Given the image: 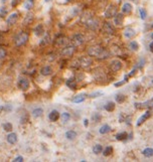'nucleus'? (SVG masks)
<instances>
[{"instance_id":"35","label":"nucleus","mask_w":153,"mask_h":162,"mask_svg":"<svg viewBox=\"0 0 153 162\" xmlns=\"http://www.w3.org/2000/svg\"><path fill=\"white\" fill-rule=\"evenodd\" d=\"M49 39H50V37H49V35L48 34H46L45 36H44V38L40 41V44L41 45H44V44H47L48 42H49Z\"/></svg>"},{"instance_id":"7","label":"nucleus","mask_w":153,"mask_h":162,"mask_svg":"<svg viewBox=\"0 0 153 162\" xmlns=\"http://www.w3.org/2000/svg\"><path fill=\"white\" fill-rule=\"evenodd\" d=\"M151 117V111H149V110H147L146 111V113H144L139 119H138V121H137V126H141L147 119H149Z\"/></svg>"},{"instance_id":"38","label":"nucleus","mask_w":153,"mask_h":162,"mask_svg":"<svg viewBox=\"0 0 153 162\" xmlns=\"http://www.w3.org/2000/svg\"><path fill=\"white\" fill-rule=\"evenodd\" d=\"M5 56H6V51L3 48H0V60L3 59Z\"/></svg>"},{"instance_id":"6","label":"nucleus","mask_w":153,"mask_h":162,"mask_svg":"<svg viewBox=\"0 0 153 162\" xmlns=\"http://www.w3.org/2000/svg\"><path fill=\"white\" fill-rule=\"evenodd\" d=\"M117 14V8H116V6H114V5H110L109 6V8L106 10V12H105V16L107 17V18H111V17H113V16H115Z\"/></svg>"},{"instance_id":"12","label":"nucleus","mask_w":153,"mask_h":162,"mask_svg":"<svg viewBox=\"0 0 153 162\" xmlns=\"http://www.w3.org/2000/svg\"><path fill=\"white\" fill-rule=\"evenodd\" d=\"M7 141L8 143L10 144H15L16 141H17V135L15 133H10L8 134V136H7Z\"/></svg>"},{"instance_id":"33","label":"nucleus","mask_w":153,"mask_h":162,"mask_svg":"<svg viewBox=\"0 0 153 162\" xmlns=\"http://www.w3.org/2000/svg\"><path fill=\"white\" fill-rule=\"evenodd\" d=\"M70 119H71V115L69 113H63V115H62L63 122H68V121H70Z\"/></svg>"},{"instance_id":"20","label":"nucleus","mask_w":153,"mask_h":162,"mask_svg":"<svg viewBox=\"0 0 153 162\" xmlns=\"http://www.w3.org/2000/svg\"><path fill=\"white\" fill-rule=\"evenodd\" d=\"M66 85H67L71 90H76V83L75 82L74 80H72V79H70V80L67 81V82H66Z\"/></svg>"},{"instance_id":"2","label":"nucleus","mask_w":153,"mask_h":162,"mask_svg":"<svg viewBox=\"0 0 153 162\" xmlns=\"http://www.w3.org/2000/svg\"><path fill=\"white\" fill-rule=\"evenodd\" d=\"M103 48L99 45H93V46H90L88 48V53L91 56V57H96V58H99L101 56V53L103 52Z\"/></svg>"},{"instance_id":"47","label":"nucleus","mask_w":153,"mask_h":162,"mask_svg":"<svg viewBox=\"0 0 153 162\" xmlns=\"http://www.w3.org/2000/svg\"><path fill=\"white\" fill-rule=\"evenodd\" d=\"M151 38H152V39H153V33H152V34H151Z\"/></svg>"},{"instance_id":"29","label":"nucleus","mask_w":153,"mask_h":162,"mask_svg":"<svg viewBox=\"0 0 153 162\" xmlns=\"http://www.w3.org/2000/svg\"><path fill=\"white\" fill-rule=\"evenodd\" d=\"M112 153H113V147H111V146L106 147L104 149V151H103V155L104 156H110Z\"/></svg>"},{"instance_id":"31","label":"nucleus","mask_w":153,"mask_h":162,"mask_svg":"<svg viewBox=\"0 0 153 162\" xmlns=\"http://www.w3.org/2000/svg\"><path fill=\"white\" fill-rule=\"evenodd\" d=\"M32 20H33V16L29 13V14H27L26 15V19H24V21H23V24H29V23H31L32 22Z\"/></svg>"},{"instance_id":"5","label":"nucleus","mask_w":153,"mask_h":162,"mask_svg":"<svg viewBox=\"0 0 153 162\" xmlns=\"http://www.w3.org/2000/svg\"><path fill=\"white\" fill-rule=\"evenodd\" d=\"M75 52V46H66L65 48H63L62 50V56L64 57H72Z\"/></svg>"},{"instance_id":"46","label":"nucleus","mask_w":153,"mask_h":162,"mask_svg":"<svg viewBox=\"0 0 153 162\" xmlns=\"http://www.w3.org/2000/svg\"><path fill=\"white\" fill-rule=\"evenodd\" d=\"M0 1H2V2L4 3V2H6V0H0Z\"/></svg>"},{"instance_id":"14","label":"nucleus","mask_w":153,"mask_h":162,"mask_svg":"<svg viewBox=\"0 0 153 162\" xmlns=\"http://www.w3.org/2000/svg\"><path fill=\"white\" fill-rule=\"evenodd\" d=\"M34 33H35V35H37V36H41V35H43V33H44V29H43V26L41 25V24H38L36 27L34 28Z\"/></svg>"},{"instance_id":"17","label":"nucleus","mask_w":153,"mask_h":162,"mask_svg":"<svg viewBox=\"0 0 153 162\" xmlns=\"http://www.w3.org/2000/svg\"><path fill=\"white\" fill-rule=\"evenodd\" d=\"M127 138H128V134H127L126 132H121V133H118L116 135V139L118 141H124Z\"/></svg>"},{"instance_id":"25","label":"nucleus","mask_w":153,"mask_h":162,"mask_svg":"<svg viewBox=\"0 0 153 162\" xmlns=\"http://www.w3.org/2000/svg\"><path fill=\"white\" fill-rule=\"evenodd\" d=\"M66 137L69 139V140H74L76 137V133L75 131H68L66 133Z\"/></svg>"},{"instance_id":"8","label":"nucleus","mask_w":153,"mask_h":162,"mask_svg":"<svg viewBox=\"0 0 153 162\" xmlns=\"http://www.w3.org/2000/svg\"><path fill=\"white\" fill-rule=\"evenodd\" d=\"M110 68H111V71H112V72H118V71H120L121 68H122V63H121L120 61H118V60H115V61H113V62L111 63Z\"/></svg>"},{"instance_id":"21","label":"nucleus","mask_w":153,"mask_h":162,"mask_svg":"<svg viewBox=\"0 0 153 162\" xmlns=\"http://www.w3.org/2000/svg\"><path fill=\"white\" fill-rule=\"evenodd\" d=\"M122 11L124 12V13H130L131 11H132V5L130 4V3H125L124 5H123V7H122Z\"/></svg>"},{"instance_id":"43","label":"nucleus","mask_w":153,"mask_h":162,"mask_svg":"<svg viewBox=\"0 0 153 162\" xmlns=\"http://www.w3.org/2000/svg\"><path fill=\"white\" fill-rule=\"evenodd\" d=\"M14 161H15V162H22V161H23V157L18 156V157H16V158L14 159Z\"/></svg>"},{"instance_id":"32","label":"nucleus","mask_w":153,"mask_h":162,"mask_svg":"<svg viewBox=\"0 0 153 162\" xmlns=\"http://www.w3.org/2000/svg\"><path fill=\"white\" fill-rule=\"evenodd\" d=\"M130 48L133 49V50H138V49H139V44H138L136 41L132 40V41L130 42Z\"/></svg>"},{"instance_id":"39","label":"nucleus","mask_w":153,"mask_h":162,"mask_svg":"<svg viewBox=\"0 0 153 162\" xmlns=\"http://www.w3.org/2000/svg\"><path fill=\"white\" fill-rule=\"evenodd\" d=\"M93 120H94L95 122H100V120H101V115H100V114H96V115H94Z\"/></svg>"},{"instance_id":"22","label":"nucleus","mask_w":153,"mask_h":162,"mask_svg":"<svg viewBox=\"0 0 153 162\" xmlns=\"http://www.w3.org/2000/svg\"><path fill=\"white\" fill-rule=\"evenodd\" d=\"M111 131V127L109 126V125H103L101 128H100V130H99V132L101 133V134H107V133H109Z\"/></svg>"},{"instance_id":"44","label":"nucleus","mask_w":153,"mask_h":162,"mask_svg":"<svg viewBox=\"0 0 153 162\" xmlns=\"http://www.w3.org/2000/svg\"><path fill=\"white\" fill-rule=\"evenodd\" d=\"M84 125H85V127H88V125H89V120L88 119L84 120Z\"/></svg>"},{"instance_id":"37","label":"nucleus","mask_w":153,"mask_h":162,"mask_svg":"<svg viewBox=\"0 0 153 162\" xmlns=\"http://www.w3.org/2000/svg\"><path fill=\"white\" fill-rule=\"evenodd\" d=\"M57 40H58V41H57V44H58V45L65 44V43L67 42V41H66V40H67L66 38H59V39H57Z\"/></svg>"},{"instance_id":"9","label":"nucleus","mask_w":153,"mask_h":162,"mask_svg":"<svg viewBox=\"0 0 153 162\" xmlns=\"http://www.w3.org/2000/svg\"><path fill=\"white\" fill-rule=\"evenodd\" d=\"M17 19H18V13L17 12H14L12 14H10L7 18V24L8 25H14L16 22H17Z\"/></svg>"},{"instance_id":"15","label":"nucleus","mask_w":153,"mask_h":162,"mask_svg":"<svg viewBox=\"0 0 153 162\" xmlns=\"http://www.w3.org/2000/svg\"><path fill=\"white\" fill-rule=\"evenodd\" d=\"M124 35L127 38H132V37H134L136 35V33H135V30L134 29H132V28H127L125 30V32H124Z\"/></svg>"},{"instance_id":"26","label":"nucleus","mask_w":153,"mask_h":162,"mask_svg":"<svg viewBox=\"0 0 153 162\" xmlns=\"http://www.w3.org/2000/svg\"><path fill=\"white\" fill-rule=\"evenodd\" d=\"M42 113H43V111H42V109H40V108H37V109H34V110L32 111V115H33V117H35V118L41 117V116H42Z\"/></svg>"},{"instance_id":"49","label":"nucleus","mask_w":153,"mask_h":162,"mask_svg":"<svg viewBox=\"0 0 153 162\" xmlns=\"http://www.w3.org/2000/svg\"><path fill=\"white\" fill-rule=\"evenodd\" d=\"M132 1H135V0H132Z\"/></svg>"},{"instance_id":"16","label":"nucleus","mask_w":153,"mask_h":162,"mask_svg":"<svg viewBox=\"0 0 153 162\" xmlns=\"http://www.w3.org/2000/svg\"><path fill=\"white\" fill-rule=\"evenodd\" d=\"M104 30L107 32V33H110V34H112V33H114V27L111 25V23H109V22H106V23H104Z\"/></svg>"},{"instance_id":"19","label":"nucleus","mask_w":153,"mask_h":162,"mask_svg":"<svg viewBox=\"0 0 153 162\" xmlns=\"http://www.w3.org/2000/svg\"><path fill=\"white\" fill-rule=\"evenodd\" d=\"M85 99H86V94H81V95L76 96L73 99V102L74 103H82L83 101H85Z\"/></svg>"},{"instance_id":"41","label":"nucleus","mask_w":153,"mask_h":162,"mask_svg":"<svg viewBox=\"0 0 153 162\" xmlns=\"http://www.w3.org/2000/svg\"><path fill=\"white\" fill-rule=\"evenodd\" d=\"M125 83H126V81H125V80H123V81H121V82H119V83H116L114 86H115V87H120V86L124 85Z\"/></svg>"},{"instance_id":"27","label":"nucleus","mask_w":153,"mask_h":162,"mask_svg":"<svg viewBox=\"0 0 153 162\" xmlns=\"http://www.w3.org/2000/svg\"><path fill=\"white\" fill-rule=\"evenodd\" d=\"M142 153L146 157H152L153 156V149L152 148H146L142 151Z\"/></svg>"},{"instance_id":"30","label":"nucleus","mask_w":153,"mask_h":162,"mask_svg":"<svg viewBox=\"0 0 153 162\" xmlns=\"http://www.w3.org/2000/svg\"><path fill=\"white\" fill-rule=\"evenodd\" d=\"M115 99H116V102H117V103L122 104V103H123V102L126 100V97H125L123 94H118V95L116 96V98H115Z\"/></svg>"},{"instance_id":"10","label":"nucleus","mask_w":153,"mask_h":162,"mask_svg":"<svg viewBox=\"0 0 153 162\" xmlns=\"http://www.w3.org/2000/svg\"><path fill=\"white\" fill-rule=\"evenodd\" d=\"M59 118H60V113H59V111H57V110H53L52 112L49 113V115H48V119L52 121V122L58 121Z\"/></svg>"},{"instance_id":"18","label":"nucleus","mask_w":153,"mask_h":162,"mask_svg":"<svg viewBox=\"0 0 153 162\" xmlns=\"http://www.w3.org/2000/svg\"><path fill=\"white\" fill-rule=\"evenodd\" d=\"M40 73H41V75H43V76H49V75L53 74V69L50 68V67H44V68L41 69Z\"/></svg>"},{"instance_id":"24","label":"nucleus","mask_w":153,"mask_h":162,"mask_svg":"<svg viewBox=\"0 0 153 162\" xmlns=\"http://www.w3.org/2000/svg\"><path fill=\"white\" fill-rule=\"evenodd\" d=\"M33 4H34L33 0H25V2H24V8L29 10V9H31L33 7Z\"/></svg>"},{"instance_id":"36","label":"nucleus","mask_w":153,"mask_h":162,"mask_svg":"<svg viewBox=\"0 0 153 162\" xmlns=\"http://www.w3.org/2000/svg\"><path fill=\"white\" fill-rule=\"evenodd\" d=\"M139 11H140V14H141V18H142L143 20L146 19V15H147V14H146V11H145L143 8H140Z\"/></svg>"},{"instance_id":"23","label":"nucleus","mask_w":153,"mask_h":162,"mask_svg":"<svg viewBox=\"0 0 153 162\" xmlns=\"http://www.w3.org/2000/svg\"><path fill=\"white\" fill-rule=\"evenodd\" d=\"M105 109H106V111H108V112H113V111L115 110V104H114V102H109V103H107L106 106H105Z\"/></svg>"},{"instance_id":"11","label":"nucleus","mask_w":153,"mask_h":162,"mask_svg":"<svg viewBox=\"0 0 153 162\" xmlns=\"http://www.w3.org/2000/svg\"><path fill=\"white\" fill-rule=\"evenodd\" d=\"M74 42H75V44H76V45H80V44H83L84 43V41H85V38H84V36L82 35V34H76L75 36H74Z\"/></svg>"},{"instance_id":"3","label":"nucleus","mask_w":153,"mask_h":162,"mask_svg":"<svg viewBox=\"0 0 153 162\" xmlns=\"http://www.w3.org/2000/svg\"><path fill=\"white\" fill-rule=\"evenodd\" d=\"M18 86H19V88H20L22 91H26V90L29 89V86H30L29 81H28L27 79H25V78H22V79L19 80Z\"/></svg>"},{"instance_id":"40","label":"nucleus","mask_w":153,"mask_h":162,"mask_svg":"<svg viewBox=\"0 0 153 162\" xmlns=\"http://www.w3.org/2000/svg\"><path fill=\"white\" fill-rule=\"evenodd\" d=\"M20 1H21V0H12V2H11V5H12V7H15V6H17V5L20 3Z\"/></svg>"},{"instance_id":"50","label":"nucleus","mask_w":153,"mask_h":162,"mask_svg":"<svg viewBox=\"0 0 153 162\" xmlns=\"http://www.w3.org/2000/svg\"><path fill=\"white\" fill-rule=\"evenodd\" d=\"M152 27H153V25H152Z\"/></svg>"},{"instance_id":"34","label":"nucleus","mask_w":153,"mask_h":162,"mask_svg":"<svg viewBox=\"0 0 153 162\" xmlns=\"http://www.w3.org/2000/svg\"><path fill=\"white\" fill-rule=\"evenodd\" d=\"M3 129H4L5 131L9 132V131H11V130L13 129V126H12L11 123H5V124H3Z\"/></svg>"},{"instance_id":"28","label":"nucleus","mask_w":153,"mask_h":162,"mask_svg":"<svg viewBox=\"0 0 153 162\" xmlns=\"http://www.w3.org/2000/svg\"><path fill=\"white\" fill-rule=\"evenodd\" d=\"M102 151H103V147H102V145H100V144H96V145L94 146V148H93V152H94L95 154H99V153H101Z\"/></svg>"},{"instance_id":"42","label":"nucleus","mask_w":153,"mask_h":162,"mask_svg":"<svg viewBox=\"0 0 153 162\" xmlns=\"http://www.w3.org/2000/svg\"><path fill=\"white\" fill-rule=\"evenodd\" d=\"M100 95H102L101 92H96V93H94V94H91L90 97H91V98H96L97 96H100Z\"/></svg>"},{"instance_id":"45","label":"nucleus","mask_w":153,"mask_h":162,"mask_svg":"<svg viewBox=\"0 0 153 162\" xmlns=\"http://www.w3.org/2000/svg\"><path fill=\"white\" fill-rule=\"evenodd\" d=\"M149 48H150V51H151V52H153V41H152V42L149 44Z\"/></svg>"},{"instance_id":"48","label":"nucleus","mask_w":153,"mask_h":162,"mask_svg":"<svg viewBox=\"0 0 153 162\" xmlns=\"http://www.w3.org/2000/svg\"><path fill=\"white\" fill-rule=\"evenodd\" d=\"M2 109H3V108H0V110H2Z\"/></svg>"},{"instance_id":"13","label":"nucleus","mask_w":153,"mask_h":162,"mask_svg":"<svg viewBox=\"0 0 153 162\" xmlns=\"http://www.w3.org/2000/svg\"><path fill=\"white\" fill-rule=\"evenodd\" d=\"M114 21H115V24L117 25H122L123 21H124V15L122 13H119V14H116L115 15V18H114Z\"/></svg>"},{"instance_id":"1","label":"nucleus","mask_w":153,"mask_h":162,"mask_svg":"<svg viewBox=\"0 0 153 162\" xmlns=\"http://www.w3.org/2000/svg\"><path fill=\"white\" fill-rule=\"evenodd\" d=\"M27 40H28V34L26 32L22 31V32H20L19 34H17L15 36V45L16 46H21V45L26 43Z\"/></svg>"},{"instance_id":"4","label":"nucleus","mask_w":153,"mask_h":162,"mask_svg":"<svg viewBox=\"0 0 153 162\" xmlns=\"http://www.w3.org/2000/svg\"><path fill=\"white\" fill-rule=\"evenodd\" d=\"M79 62H80V66L83 67V68H89L93 64L92 59L89 58V57H82Z\"/></svg>"}]
</instances>
